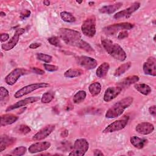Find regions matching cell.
I'll return each instance as SVG.
<instances>
[{
	"label": "cell",
	"instance_id": "20",
	"mask_svg": "<svg viewBox=\"0 0 156 156\" xmlns=\"http://www.w3.org/2000/svg\"><path fill=\"white\" fill-rule=\"evenodd\" d=\"M18 117L13 114H4L1 116V126H5L16 122Z\"/></svg>",
	"mask_w": 156,
	"mask_h": 156
},
{
	"label": "cell",
	"instance_id": "2",
	"mask_svg": "<svg viewBox=\"0 0 156 156\" xmlns=\"http://www.w3.org/2000/svg\"><path fill=\"white\" fill-rule=\"evenodd\" d=\"M132 97H126L113 105L106 112L105 117L107 118H115L121 116L124 111L133 102Z\"/></svg>",
	"mask_w": 156,
	"mask_h": 156
},
{
	"label": "cell",
	"instance_id": "10",
	"mask_svg": "<svg viewBox=\"0 0 156 156\" xmlns=\"http://www.w3.org/2000/svg\"><path fill=\"white\" fill-rule=\"evenodd\" d=\"M76 60L78 65L87 69H94L98 65L97 61L94 58L90 57L85 55L79 56L76 57Z\"/></svg>",
	"mask_w": 156,
	"mask_h": 156
},
{
	"label": "cell",
	"instance_id": "6",
	"mask_svg": "<svg viewBox=\"0 0 156 156\" xmlns=\"http://www.w3.org/2000/svg\"><path fill=\"white\" fill-rule=\"evenodd\" d=\"M83 34L88 37H93L96 34V18L94 16H89L83 23L81 26Z\"/></svg>",
	"mask_w": 156,
	"mask_h": 156
},
{
	"label": "cell",
	"instance_id": "32",
	"mask_svg": "<svg viewBox=\"0 0 156 156\" xmlns=\"http://www.w3.org/2000/svg\"><path fill=\"white\" fill-rule=\"evenodd\" d=\"M60 17L62 20L67 23H73L76 21V18L69 12H62L60 13Z\"/></svg>",
	"mask_w": 156,
	"mask_h": 156
},
{
	"label": "cell",
	"instance_id": "1",
	"mask_svg": "<svg viewBox=\"0 0 156 156\" xmlns=\"http://www.w3.org/2000/svg\"><path fill=\"white\" fill-rule=\"evenodd\" d=\"M101 43L107 52L115 59L121 62L126 60V53L120 45L107 38L102 39Z\"/></svg>",
	"mask_w": 156,
	"mask_h": 156
},
{
	"label": "cell",
	"instance_id": "42",
	"mask_svg": "<svg viewBox=\"0 0 156 156\" xmlns=\"http://www.w3.org/2000/svg\"><path fill=\"white\" fill-rule=\"evenodd\" d=\"M149 112L151 115H153L154 116H155V115H156V106L155 105L151 106L149 108Z\"/></svg>",
	"mask_w": 156,
	"mask_h": 156
},
{
	"label": "cell",
	"instance_id": "13",
	"mask_svg": "<svg viewBox=\"0 0 156 156\" xmlns=\"http://www.w3.org/2000/svg\"><path fill=\"white\" fill-rule=\"evenodd\" d=\"M140 7V3L137 2H134L131 5V6H130L127 9H126L124 10H122L121 11L117 12L115 15H114L113 18L116 20L122 18H129L133 12L136 11Z\"/></svg>",
	"mask_w": 156,
	"mask_h": 156
},
{
	"label": "cell",
	"instance_id": "30",
	"mask_svg": "<svg viewBox=\"0 0 156 156\" xmlns=\"http://www.w3.org/2000/svg\"><path fill=\"white\" fill-rule=\"evenodd\" d=\"M87 96V93L83 90H80L77 91L73 96V102L75 104H79L84 101Z\"/></svg>",
	"mask_w": 156,
	"mask_h": 156
},
{
	"label": "cell",
	"instance_id": "7",
	"mask_svg": "<svg viewBox=\"0 0 156 156\" xmlns=\"http://www.w3.org/2000/svg\"><path fill=\"white\" fill-rule=\"evenodd\" d=\"M134 24L130 23H121L118 24H114L108 26H107L104 29V31L108 35H113L119 30H129L133 27Z\"/></svg>",
	"mask_w": 156,
	"mask_h": 156
},
{
	"label": "cell",
	"instance_id": "21",
	"mask_svg": "<svg viewBox=\"0 0 156 156\" xmlns=\"http://www.w3.org/2000/svg\"><path fill=\"white\" fill-rule=\"evenodd\" d=\"M130 142L133 146L137 149H142L147 143V140L143 138H140L136 136H132L130 138Z\"/></svg>",
	"mask_w": 156,
	"mask_h": 156
},
{
	"label": "cell",
	"instance_id": "27",
	"mask_svg": "<svg viewBox=\"0 0 156 156\" xmlns=\"http://www.w3.org/2000/svg\"><path fill=\"white\" fill-rule=\"evenodd\" d=\"M131 66V62H128L125 63H123L121 65L119 66H118L114 73L115 76H119L122 74H123L124 73H126Z\"/></svg>",
	"mask_w": 156,
	"mask_h": 156
},
{
	"label": "cell",
	"instance_id": "45",
	"mask_svg": "<svg viewBox=\"0 0 156 156\" xmlns=\"http://www.w3.org/2000/svg\"><path fill=\"white\" fill-rule=\"evenodd\" d=\"M93 155H94V156H98V155L103 156V155H104V154L102 153V152L101 150L96 149H94V150L93 151Z\"/></svg>",
	"mask_w": 156,
	"mask_h": 156
},
{
	"label": "cell",
	"instance_id": "39",
	"mask_svg": "<svg viewBox=\"0 0 156 156\" xmlns=\"http://www.w3.org/2000/svg\"><path fill=\"white\" fill-rule=\"evenodd\" d=\"M30 13H31L30 11L27 10V9H26V10H23L20 14V18L23 20V19H25L26 18L29 17L30 15Z\"/></svg>",
	"mask_w": 156,
	"mask_h": 156
},
{
	"label": "cell",
	"instance_id": "40",
	"mask_svg": "<svg viewBox=\"0 0 156 156\" xmlns=\"http://www.w3.org/2000/svg\"><path fill=\"white\" fill-rule=\"evenodd\" d=\"M129 35V34L128 32H127V30H122L121 31L119 34H118V38L119 40H122V39H124L126 37H127Z\"/></svg>",
	"mask_w": 156,
	"mask_h": 156
},
{
	"label": "cell",
	"instance_id": "8",
	"mask_svg": "<svg viewBox=\"0 0 156 156\" xmlns=\"http://www.w3.org/2000/svg\"><path fill=\"white\" fill-rule=\"evenodd\" d=\"M27 73L28 71L24 68H15L6 76L5 77V82L9 85H13L16 82L21 76Z\"/></svg>",
	"mask_w": 156,
	"mask_h": 156
},
{
	"label": "cell",
	"instance_id": "4",
	"mask_svg": "<svg viewBox=\"0 0 156 156\" xmlns=\"http://www.w3.org/2000/svg\"><path fill=\"white\" fill-rule=\"evenodd\" d=\"M89 148V143L85 138L77 139L74 143L73 150L69 155L83 156L85 154Z\"/></svg>",
	"mask_w": 156,
	"mask_h": 156
},
{
	"label": "cell",
	"instance_id": "25",
	"mask_svg": "<svg viewBox=\"0 0 156 156\" xmlns=\"http://www.w3.org/2000/svg\"><path fill=\"white\" fill-rule=\"evenodd\" d=\"M83 74V71L79 68H70L66 71L64 73V76L68 78H74L79 77Z\"/></svg>",
	"mask_w": 156,
	"mask_h": 156
},
{
	"label": "cell",
	"instance_id": "31",
	"mask_svg": "<svg viewBox=\"0 0 156 156\" xmlns=\"http://www.w3.org/2000/svg\"><path fill=\"white\" fill-rule=\"evenodd\" d=\"M77 47H78V48H79L80 49H83L84 51H85L86 52H88L89 54H93L94 53V50L91 46V45L88 43H87V42H86V41H83L82 40H81L80 41V42L79 43V44H78Z\"/></svg>",
	"mask_w": 156,
	"mask_h": 156
},
{
	"label": "cell",
	"instance_id": "46",
	"mask_svg": "<svg viewBox=\"0 0 156 156\" xmlns=\"http://www.w3.org/2000/svg\"><path fill=\"white\" fill-rule=\"evenodd\" d=\"M68 130H64L61 133V136L62 137H66L68 135Z\"/></svg>",
	"mask_w": 156,
	"mask_h": 156
},
{
	"label": "cell",
	"instance_id": "36",
	"mask_svg": "<svg viewBox=\"0 0 156 156\" xmlns=\"http://www.w3.org/2000/svg\"><path fill=\"white\" fill-rule=\"evenodd\" d=\"M49 43L52 45H54L55 46L60 47L61 46V43L59 40V38L57 37H51L48 39Z\"/></svg>",
	"mask_w": 156,
	"mask_h": 156
},
{
	"label": "cell",
	"instance_id": "5",
	"mask_svg": "<svg viewBox=\"0 0 156 156\" xmlns=\"http://www.w3.org/2000/svg\"><path fill=\"white\" fill-rule=\"evenodd\" d=\"M49 86V84L46 82L31 83L26 86H24L21 88H20V90H18V91H16L14 94V97L15 98H20L29 93H30L31 92L37 89H39L41 88H46Z\"/></svg>",
	"mask_w": 156,
	"mask_h": 156
},
{
	"label": "cell",
	"instance_id": "28",
	"mask_svg": "<svg viewBox=\"0 0 156 156\" xmlns=\"http://www.w3.org/2000/svg\"><path fill=\"white\" fill-rule=\"evenodd\" d=\"M89 91L93 96L98 95L101 90V85L99 82H96L91 83L88 87Z\"/></svg>",
	"mask_w": 156,
	"mask_h": 156
},
{
	"label": "cell",
	"instance_id": "47",
	"mask_svg": "<svg viewBox=\"0 0 156 156\" xmlns=\"http://www.w3.org/2000/svg\"><path fill=\"white\" fill-rule=\"evenodd\" d=\"M43 4L46 5V6H48L50 4V2L49 1H48V0H45V1H43Z\"/></svg>",
	"mask_w": 156,
	"mask_h": 156
},
{
	"label": "cell",
	"instance_id": "15",
	"mask_svg": "<svg viewBox=\"0 0 156 156\" xmlns=\"http://www.w3.org/2000/svg\"><path fill=\"white\" fill-rule=\"evenodd\" d=\"M40 99V97L39 96H32V97H29L27 98H25L24 99H21L19 101H18L17 102L15 103L14 104H12L10 106H9L7 109H6V112H10L12 111L14 109L23 107L27 104H32L34 102H35L37 101H38Z\"/></svg>",
	"mask_w": 156,
	"mask_h": 156
},
{
	"label": "cell",
	"instance_id": "14",
	"mask_svg": "<svg viewBox=\"0 0 156 156\" xmlns=\"http://www.w3.org/2000/svg\"><path fill=\"white\" fill-rule=\"evenodd\" d=\"M55 128V126L54 124H49L46 126L33 136L32 140L35 141H39L46 138L54 130Z\"/></svg>",
	"mask_w": 156,
	"mask_h": 156
},
{
	"label": "cell",
	"instance_id": "26",
	"mask_svg": "<svg viewBox=\"0 0 156 156\" xmlns=\"http://www.w3.org/2000/svg\"><path fill=\"white\" fill-rule=\"evenodd\" d=\"M134 88L143 95H148L151 92V88L146 83L135 84Z\"/></svg>",
	"mask_w": 156,
	"mask_h": 156
},
{
	"label": "cell",
	"instance_id": "22",
	"mask_svg": "<svg viewBox=\"0 0 156 156\" xmlns=\"http://www.w3.org/2000/svg\"><path fill=\"white\" fill-rule=\"evenodd\" d=\"M16 139L12 137L8 136L7 135H2L1 136L0 140V151L1 152L3 151L7 147L12 145L15 142Z\"/></svg>",
	"mask_w": 156,
	"mask_h": 156
},
{
	"label": "cell",
	"instance_id": "17",
	"mask_svg": "<svg viewBox=\"0 0 156 156\" xmlns=\"http://www.w3.org/2000/svg\"><path fill=\"white\" fill-rule=\"evenodd\" d=\"M51 143L48 141L37 142L31 144L29 147L28 151L31 154L43 152L48 149L51 147Z\"/></svg>",
	"mask_w": 156,
	"mask_h": 156
},
{
	"label": "cell",
	"instance_id": "18",
	"mask_svg": "<svg viewBox=\"0 0 156 156\" xmlns=\"http://www.w3.org/2000/svg\"><path fill=\"white\" fill-rule=\"evenodd\" d=\"M135 130L140 134L146 135L151 133L154 131V126L150 122H143L136 126Z\"/></svg>",
	"mask_w": 156,
	"mask_h": 156
},
{
	"label": "cell",
	"instance_id": "19",
	"mask_svg": "<svg viewBox=\"0 0 156 156\" xmlns=\"http://www.w3.org/2000/svg\"><path fill=\"white\" fill-rule=\"evenodd\" d=\"M122 5V2H116L112 5H105L99 9V12L101 13H106V14H111L118 10Z\"/></svg>",
	"mask_w": 156,
	"mask_h": 156
},
{
	"label": "cell",
	"instance_id": "48",
	"mask_svg": "<svg viewBox=\"0 0 156 156\" xmlns=\"http://www.w3.org/2000/svg\"><path fill=\"white\" fill-rule=\"evenodd\" d=\"M0 15H1V16H5V13L1 11L0 13Z\"/></svg>",
	"mask_w": 156,
	"mask_h": 156
},
{
	"label": "cell",
	"instance_id": "37",
	"mask_svg": "<svg viewBox=\"0 0 156 156\" xmlns=\"http://www.w3.org/2000/svg\"><path fill=\"white\" fill-rule=\"evenodd\" d=\"M18 131L20 132V133L25 135V134L29 133L31 131V129L28 126L24 125V124H21L18 127Z\"/></svg>",
	"mask_w": 156,
	"mask_h": 156
},
{
	"label": "cell",
	"instance_id": "3",
	"mask_svg": "<svg viewBox=\"0 0 156 156\" xmlns=\"http://www.w3.org/2000/svg\"><path fill=\"white\" fill-rule=\"evenodd\" d=\"M58 32L60 38L67 44L77 46L81 40V35L77 30L67 28H60Z\"/></svg>",
	"mask_w": 156,
	"mask_h": 156
},
{
	"label": "cell",
	"instance_id": "9",
	"mask_svg": "<svg viewBox=\"0 0 156 156\" xmlns=\"http://www.w3.org/2000/svg\"><path fill=\"white\" fill-rule=\"evenodd\" d=\"M25 32V29L24 28H18L16 30L13 37L10 39V40L4 43L1 45V48L4 51H10L13 49L18 43L19 41L20 37Z\"/></svg>",
	"mask_w": 156,
	"mask_h": 156
},
{
	"label": "cell",
	"instance_id": "41",
	"mask_svg": "<svg viewBox=\"0 0 156 156\" xmlns=\"http://www.w3.org/2000/svg\"><path fill=\"white\" fill-rule=\"evenodd\" d=\"M32 71L37 74H39V75H42V74H44L45 73L44 71V70H42L38 68H37V67H34L32 68Z\"/></svg>",
	"mask_w": 156,
	"mask_h": 156
},
{
	"label": "cell",
	"instance_id": "50",
	"mask_svg": "<svg viewBox=\"0 0 156 156\" xmlns=\"http://www.w3.org/2000/svg\"><path fill=\"white\" fill-rule=\"evenodd\" d=\"M76 2H77V3H79V4H80V3H82V1H76Z\"/></svg>",
	"mask_w": 156,
	"mask_h": 156
},
{
	"label": "cell",
	"instance_id": "12",
	"mask_svg": "<svg viewBox=\"0 0 156 156\" xmlns=\"http://www.w3.org/2000/svg\"><path fill=\"white\" fill-rule=\"evenodd\" d=\"M143 71L146 75L155 77L156 76V59L154 57H149L143 63Z\"/></svg>",
	"mask_w": 156,
	"mask_h": 156
},
{
	"label": "cell",
	"instance_id": "24",
	"mask_svg": "<svg viewBox=\"0 0 156 156\" xmlns=\"http://www.w3.org/2000/svg\"><path fill=\"white\" fill-rule=\"evenodd\" d=\"M109 68H110L109 63L107 62H104L103 63L101 64L97 68L96 71V76L99 78L105 77L107 75L109 70Z\"/></svg>",
	"mask_w": 156,
	"mask_h": 156
},
{
	"label": "cell",
	"instance_id": "49",
	"mask_svg": "<svg viewBox=\"0 0 156 156\" xmlns=\"http://www.w3.org/2000/svg\"><path fill=\"white\" fill-rule=\"evenodd\" d=\"M88 4H89L90 5H93L94 4V2H89Z\"/></svg>",
	"mask_w": 156,
	"mask_h": 156
},
{
	"label": "cell",
	"instance_id": "33",
	"mask_svg": "<svg viewBox=\"0 0 156 156\" xmlns=\"http://www.w3.org/2000/svg\"><path fill=\"white\" fill-rule=\"evenodd\" d=\"M54 97V92L52 91H47L43 94L42 96L41 97V101L43 104H48L49 103Z\"/></svg>",
	"mask_w": 156,
	"mask_h": 156
},
{
	"label": "cell",
	"instance_id": "34",
	"mask_svg": "<svg viewBox=\"0 0 156 156\" xmlns=\"http://www.w3.org/2000/svg\"><path fill=\"white\" fill-rule=\"evenodd\" d=\"M36 57L37 59L43 61L45 63H50L52 61V56L48 54H43V53H37L36 54Z\"/></svg>",
	"mask_w": 156,
	"mask_h": 156
},
{
	"label": "cell",
	"instance_id": "44",
	"mask_svg": "<svg viewBox=\"0 0 156 156\" xmlns=\"http://www.w3.org/2000/svg\"><path fill=\"white\" fill-rule=\"evenodd\" d=\"M40 46H41V43H34L30 44L29 45V48L30 49H36V48L40 47Z\"/></svg>",
	"mask_w": 156,
	"mask_h": 156
},
{
	"label": "cell",
	"instance_id": "29",
	"mask_svg": "<svg viewBox=\"0 0 156 156\" xmlns=\"http://www.w3.org/2000/svg\"><path fill=\"white\" fill-rule=\"evenodd\" d=\"M9 99V91L4 87H0V102L1 104L4 105L7 103Z\"/></svg>",
	"mask_w": 156,
	"mask_h": 156
},
{
	"label": "cell",
	"instance_id": "23",
	"mask_svg": "<svg viewBox=\"0 0 156 156\" xmlns=\"http://www.w3.org/2000/svg\"><path fill=\"white\" fill-rule=\"evenodd\" d=\"M139 79H140L138 76H136V75L130 76L126 77L121 82H119L118 84V86H119L122 88V87H126L133 83H136L139 80Z\"/></svg>",
	"mask_w": 156,
	"mask_h": 156
},
{
	"label": "cell",
	"instance_id": "38",
	"mask_svg": "<svg viewBox=\"0 0 156 156\" xmlns=\"http://www.w3.org/2000/svg\"><path fill=\"white\" fill-rule=\"evenodd\" d=\"M44 69L48 71H50V72H54V71H56L58 69V67L55 66V65H50V64H46L44 63L43 65Z\"/></svg>",
	"mask_w": 156,
	"mask_h": 156
},
{
	"label": "cell",
	"instance_id": "11",
	"mask_svg": "<svg viewBox=\"0 0 156 156\" xmlns=\"http://www.w3.org/2000/svg\"><path fill=\"white\" fill-rule=\"evenodd\" d=\"M127 122L128 118L115 121L104 129V130H103V133H112L114 132L121 130L127 126Z\"/></svg>",
	"mask_w": 156,
	"mask_h": 156
},
{
	"label": "cell",
	"instance_id": "16",
	"mask_svg": "<svg viewBox=\"0 0 156 156\" xmlns=\"http://www.w3.org/2000/svg\"><path fill=\"white\" fill-rule=\"evenodd\" d=\"M122 91V88L119 86L111 87L106 89L104 95V100L105 102H110L115 99Z\"/></svg>",
	"mask_w": 156,
	"mask_h": 156
},
{
	"label": "cell",
	"instance_id": "35",
	"mask_svg": "<svg viewBox=\"0 0 156 156\" xmlns=\"http://www.w3.org/2000/svg\"><path fill=\"white\" fill-rule=\"evenodd\" d=\"M26 152V147L24 146H19L12 151V155L21 156L23 155Z\"/></svg>",
	"mask_w": 156,
	"mask_h": 156
},
{
	"label": "cell",
	"instance_id": "43",
	"mask_svg": "<svg viewBox=\"0 0 156 156\" xmlns=\"http://www.w3.org/2000/svg\"><path fill=\"white\" fill-rule=\"evenodd\" d=\"M9 38V35L8 34L4 33V34H1V42L5 41H7Z\"/></svg>",
	"mask_w": 156,
	"mask_h": 156
}]
</instances>
